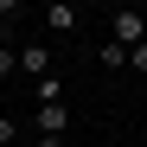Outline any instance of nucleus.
<instances>
[{
  "label": "nucleus",
  "instance_id": "1",
  "mask_svg": "<svg viewBox=\"0 0 147 147\" xmlns=\"http://www.w3.org/2000/svg\"><path fill=\"white\" fill-rule=\"evenodd\" d=\"M109 38H115V45H128V51H134V45H147V13L115 7V13H109Z\"/></svg>",
  "mask_w": 147,
  "mask_h": 147
},
{
  "label": "nucleus",
  "instance_id": "2",
  "mask_svg": "<svg viewBox=\"0 0 147 147\" xmlns=\"http://www.w3.org/2000/svg\"><path fill=\"white\" fill-rule=\"evenodd\" d=\"M19 77H51V45H45V38H26V45H19Z\"/></svg>",
  "mask_w": 147,
  "mask_h": 147
},
{
  "label": "nucleus",
  "instance_id": "3",
  "mask_svg": "<svg viewBox=\"0 0 147 147\" xmlns=\"http://www.w3.org/2000/svg\"><path fill=\"white\" fill-rule=\"evenodd\" d=\"M70 128V102H38L32 109V134H64Z\"/></svg>",
  "mask_w": 147,
  "mask_h": 147
},
{
  "label": "nucleus",
  "instance_id": "4",
  "mask_svg": "<svg viewBox=\"0 0 147 147\" xmlns=\"http://www.w3.org/2000/svg\"><path fill=\"white\" fill-rule=\"evenodd\" d=\"M45 32H77V0H51L45 7Z\"/></svg>",
  "mask_w": 147,
  "mask_h": 147
},
{
  "label": "nucleus",
  "instance_id": "5",
  "mask_svg": "<svg viewBox=\"0 0 147 147\" xmlns=\"http://www.w3.org/2000/svg\"><path fill=\"white\" fill-rule=\"evenodd\" d=\"M38 102H64V77H58V70L32 83V109H38Z\"/></svg>",
  "mask_w": 147,
  "mask_h": 147
},
{
  "label": "nucleus",
  "instance_id": "6",
  "mask_svg": "<svg viewBox=\"0 0 147 147\" xmlns=\"http://www.w3.org/2000/svg\"><path fill=\"white\" fill-rule=\"evenodd\" d=\"M96 64H102V70H128V45L102 38V51H96Z\"/></svg>",
  "mask_w": 147,
  "mask_h": 147
},
{
  "label": "nucleus",
  "instance_id": "7",
  "mask_svg": "<svg viewBox=\"0 0 147 147\" xmlns=\"http://www.w3.org/2000/svg\"><path fill=\"white\" fill-rule=\"evenodd\" d=\"M7 77H19V51H13L7 38H0V83H7Z\"/></svg>",
  "mask_w": 147,
  "mask_h": 147
},
{
  "label": "nucleus",
  "instance_id": "8",
  "mask_svg": "<svg viewBox=\"0 0 147 147\" xmlns=\"http://www.w3.org/2000/svg\"><path fill=\"white\" fill-rule=\"evenodd\" d=\"M128 70H134L141 83H147V45H134V51H128Z\"/></svg>",
  "mask_w": 147,
  "mask_h": 147
},
{
  "label": "nucleus",
  "instance_id": "9",
  "mask_svg": "<svg viewBox=\"0 0 147 147\" xmlns=\"http://www.w3.org/2000/svg\"><path fill=\"white\" fill-rule=\"evenodd\" d=\"M13 141H19V121H13V115H0V147H13Z\"/></svg>",
  "mask_w": 147,
  "mask_h": 147
},
{
  "label": "nucleus",
  "instance_id": "10",
  "mask_svg": "<svg viewBox=\"0 0 147 147\" xmlns=\"http://www.w3.org/2000/svg\"><path fill=\"white\" fill-rule=\"evenodd\" d=\"M32 147H64V134H32Z\"/></svg>",
  "mask_w": 147,
  "mask_h": 147
},
{
  "label": "nucleus",
  "instance_id": "11",
  "mask_svg": "<svg viewBox=\"0 0 147 147\" xmlns=\"http://www.w3.org/2000/svg\"><path fill=\"white\" fill-rule=\"evenodd\" d=\"M19 7H26V0H0V19H13V13H19Z\"/></svg>",
  "mask_w": 147,
  "mask_h": 147
},
{
  "label": "nucleus",
  "instance_id": "12",
  "mask_svg": "<svg viewBox=\"0 0 147 147\" xmlns=\"http://www.w3.org/2000/svg\"><path fill=\"white\" fill-rule=\"evenodd\" d=\"M0 38H7V19H0Z\"/></svg>",
  "mask_w": 147,
  "mask_h": 147
},
{
  "label": "nucleus",
  "instance_id": "13",
  "mask_svg": "<svg viewBox=\"0 0 147 147\" xmlns=\"http://www.w3.org/2000/svg\"><path fill=\"white\" fill-rule=\"evenodd\" d=\"M90 7H102V0H90Z\"/></svg>",
  "mask_w": 147,
  "mask_h": 147
}]
</instances>
